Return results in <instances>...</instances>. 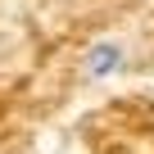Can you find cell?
<instances>
[{
    "mask_svg": "<svg viewBox=\"0 0 154 154\" xmlns=\"http://www.w3.org/2000/svg\"><path fill=\"white\" fill-rule=\"evenodd\" d=\"M122 63H127V45H122V41H113V36H109V41H95V45L82 54V72L91 77V82H104V77H113Z\"/></svg>",
    "mask_w": 154,
    "mask_h": 154,
    "instance_id": "6da1fadb",
    "label": "cell"
}]
</instances>
